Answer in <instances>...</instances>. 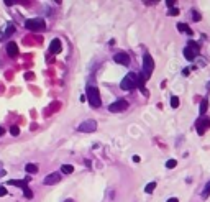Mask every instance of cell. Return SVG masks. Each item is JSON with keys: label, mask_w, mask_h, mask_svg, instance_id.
I'll return each mask as SVG.
<instances>
[{"label": "cell", "mask_w": 210, "mask_h": 202, "mask_svg": "<svg viewBox=\"0 0 210 202\" xmlns=\"http://www.w3.org/2000/svg\"><path fill=\"white\" fill-rule=\"evenodd\" d=\"M153 69H154V61L150 54L143 56V73H141V79L146 81L150 79V76L153 74Z\"/></svg>", "instance_id": "6da1fadb"}, {"label": "cell", "mask_w": 210, "mask_h": 202, "mask_svg": "<svg viewBox=\"0 0 210 202\" xmlns=\"http://www.w3.org/2000/svg\"><path fill=\"white\" fill-rule=\"evenodd\" d=\"M120 87L123 90H133L135 87H138V76L135 73H128L125 77H123Z\"/></svg>", "instance_id": "7a4b0ae2"}, {"label": "cell", "mask_w": 210, "mask_h": 202, "mask_svg": "<svg viewBox=\"0 0 210 202\" xmlns=\"http://www.w3.org/2000/svg\"><path fill=\"white\" fill-rule=\"evenodd\" d=\"M87 100L92 107H100L102 105V99H100L97 87H94V85H89L87 87Z\"/></svg>", "instance_id": "3957f363"}, {"label": "cell", "mask_w": 210, "mask_h": 202, "mask_svg": "<svg viewBox=\"0 0 210 202\" xmlns=\"http://www.w3.org/2000/svg\"><path fill=\"white\" fill-rule=\"evenodd\" d=\"M25 26L31 31H45L46 23L43 18H30V20L25 22Z\"/></svg>", "instance_id": "277c9868"}, {"label": "cell", "mask_w": 210, "mask_h": 202, "mask_svg": "<svg viewBox=\"0 0 210 202\" xmlns=\"http://www.w3.org/2000/svg\"><path fill=\"white\" fill-rule=\"evenodd\" d=\"M95 128H97V122L95 120H85V122H82L77 127V130L82 133H92L95 132Z\"/></svg>", "instance_id": "5b68a950"}, {"label": "cell", "mask_w": 210, "mask_h": 202, "mask_svg": "<svg viewBox=\"0 0 210 202\" xmlns=\"http://www.w3.org/2000/svg\"><path fill=\"white\" fill-rule=\"evenodd\" d=\"M108 109H110V112H113V113L123 112V110L128 109V102H126V100H123V99H122V100H117V102H113Z\"/></svg>", "instance_id": "8992f818"}, {"label": "cell", "mask_w": 210, "mask_h": 202, "mask_svg": "<svg viewBox=\"0 0 210 202\" xmlns=\"http://www.w3.org/2000/svg\"><path fill=\"white\" fill-rule=\"evenodd\" d=\"M113 61L118 62V64L128 66V64H130V56H128L126 53H117V54L113 56Z\"/></svg>", "instance_id": "52a82bcc"}, {"label": "cell", "mask_w": 210, "mask_h": 202, "mask_svg": "<svg viewBox=\"0 0 210 202\" xmlns=\"http://www.w3.org/2000/svg\"><path fill=\"white\" fill-rule=\"evenodd\" d=\"M210 127V118H202V120H199L197 122V132H199V135H204L205 132H207V128Z\"/></svg>", "instance_id": "ba28073f"}, {"label": "cell", "mask_w": 210, "mask_h": 202, "mask_svg": "<svg viewBox=\"0 0 210 202\" xmlns=\"http://www.w3.org/2000/svg\"><path fill=\"white\" fill-rule=\"evenodd\" d=\"M61 50H63V45H61V40H52L51 41V46H49V53L51 54H59Z\"/></svg>", "instance_id": "9c48e42d"}, {"label": "cell", "mask_w": 210, "mask_h": 202, "mask_svg": "<svg viewBox=\"0 0 210 202\" xmlns=\"http://www.w3.org/2000/svg\"><path fill=\"white\" fill-rule=\"evenodd\" d=\"M59 181H61V174H59V172H52V174L46 176V179H45V184L51 186V184H56V182H59Z\"/></svg>", "instance_id": "30bf717a"}, {"label": "cell", "mask_w": 210, "mask_h": 202, "mask_svg": "<svg viewBox=\"0 0 210 202\" xmlns=\"http://www.w3.org/2000/svg\"><path fill=\"white\" fill-rule=\"evenodd\" d=\"M7 53H8V56H12V57L18 56V45L15 41H10L7 45Z\"/></svg>", "instance_id": "8fae6325"}, {"label": "cell", "mask_w": 210, "mask_h": 202, "mask_svg": "<svg viewBox=\"0 0 210 202\" xmlns=\"http://www.w3.org/2000/svg\"><path fill=\"white\" fill-rule=\"evenodd\" d=\"M184 56H185V59H189V61H194V59H195V57H197L199 54H197V53H195V51H192V50H190L189 46H185V48H184Z\"/></svg>", "instance_id": "7c38bea8"}, {"label": "cell", "mask_w": 210, "mask_h": 202, "mask_svg": "<svg viewBox=\"0 0 210 202\" xmlns=\"http://www.w3.org/2000/svg\"><path fill=\"white\" fill-rule=\"evenodd\" d=\"M26 182L25 179H10L8 181V186H17V187H21V189H25L26 187Z\"/></svg>", "instance_id": "4fadbf2b"}, {"label": "cell", "mask_w": 210, "mask_h": 202, "mask_svg": "<svg viewBox=\"0 0 210 202\" xmlns=\"http://www.w3.org/2000/svg\"><path fill=\"white\" fill-rule=\"evenodd\" d=\"M25 171L28 172V174H36V172H38V166L35 164V163H28V164L25 166Z\"/></svg>", "instance_id": "5bb4252c"}, {"label": "cell", "mask_w": 210, "mask_h": 202, "mask_svg": "<svg viewBox=\"0 0 210 202\" xmlns=\"http://www.w3.org/2000/svg\"><path fill=\"white\" fill-rule=\"evenodd\" d=\"M61 172H64V174H71V172H74V166L63 164V166H61Z\"/></svg>", "instance_id": "9a60e30c"}, {"label": "cell", "mask_w": 210, "mask_h": 202, "mask_svg": "<svg viewBox=\"0 0 210 202\" xmlns=\"http://www.w3.org/2000/svg\"><path fill=\"white\" fill-rule=\"evenodd\" d=\"M177 28L181 31H184V33H187V35H192V30H190V28L185 25V23H177Z\"/></svg>", "instance_id": "2e32d148"}, {"label": "cell", "mask_w": 210, "mask_h": 202, "mask_svg": "<svg viewBox=\"0 0 210 202\" xmlns=\"http://www.w3.org/2000/svg\"><path fill=\"white\" fill-rule=\"evenodd\" d=\"M207 109H208V100L204 99L202 102H200V115H204L205 112H207Z\"/></svg>", "instance_id": "e0dca14e"}, {"label": "cell", "mask_w": 210, "mask_h": 202, "mask_svg": "<svg viewBox=\"0 0 210 202\" xmlns=\"http://www.w3.org/2000/svg\"><path fill=\"white\" fill-rule=\"evenodd\" d=\"M210 196V181L205 184V187H204V191H202V197L204 199H207V197Z\"/></svg>", "instance_id": "ac0fdd59"}, {"label": "cell", "mask_w": 210, "mask_h": 202, "mask_svg": "<svg viewBox=\"0 0 210 202\" xmlns=\"http://www.w3.org/2000/svg\"><path fill=\"white\" fill-rule=\"evenodd\" d=\"M189 48H190V50H192V51H195V53H197V54H199L200 48H199V45H197V43H195V41H189Z\"/></svg>", "instance_id": "d6986e66"}, {"label": "cell", "mask_w": 210, "mask_h": 202, "mask_svg": "<svg viewBox=\"0 0 210 202\" xmlns=\"http://www.w3.org/2000/svg\"><path fill=\"white\" fill-rule=\"evenodd\" d=\"M171 107H173V109H177V107H179V99L176 97V95H173V97H171Z\"/></svg>", "instance_id": "ffe728a7"}, {"label": "cell", "mask_w": 210, "mask_h": 202, "mask_svg": "<svg viewBox=\"0 0 210 202\" xmlns=\"http://www.w3.org/2000/svg\"><path fill=\"white\" fill-rule=\"evenodd\" d=\"M154 187H156V182H150L146 187H145V192H148V194H151L153 191H154Z\"/></svg>", "instance_id": "44dd1931"}, {"label": "cell", "mask_w": 210, "mask_h": 202, "mask_svg": "<svg viewBox=\"0 0 210 202\" xmlns=\"http://www.w3.org/2000/svg\"><path fill=\"white\" fill-rule=\"evenodd\" d=\"M10 133L13 135V137H18V135H20V128H18L17 125H13V127L10 128Z\"/></svg>", "instance_id": "7402d4cb"}, {"label": "cell", "mask_w": 210, "mask_h": 202, "mask_svg": "<svg viewBox=\"0 0 210 202\" xmlns=\"http://www.w3.org/2000/svg\"><path fill=\"white\" fill-rule=\"evenodd\" d=\"M176 164H177L176 160H169L168 163H166V168H168V169H173V168H176Z\"/></svg>", "instance_id": "603a6c76"}, {"label": "cell", "mask_w": 210, "mask_h": 202, "mask_svg": "<svg viewBox=\"0 0 210 202\" xmlns=\"http://www.w3.org/2000/svg\"><path fill=\"white\" fill-rule=\"evenodd\" d=\"M23 194H25L26 199H31V197H33V192L28 189V187H25V189H23Z\"/></svg>", "instance_id": "cb8c5ba5"}, {"label": "cell", "mask_w": 210, "mask_h": 202, "mask_svg": "<svg viewBox=\"0 0 210 202\" xmlns=\"http://www.w3.org/2000/svg\"><path fill=\"white\" fill-rule=\"evenodd\" d=\"M192 18H194V22H200V15H199V13L197 12H192Z\"/></svg>", "instance_id": "d4e9b609"}, {"label": "cell", "mask_w": 210, "mask_h": 202, "mask_svg": "<svg viewBox=\"0 0 210 202\" xmlns=\"http://www.w3.org/2000/svg\"><path fill=\"white\" fill-rule=\"evenodd\" d=\"M169 15H179V10H177V8H171V10H169Z\"/></svg>", "instance_id": "484cf974"}, {"label": "cell", "mask_w": 210, "mask_h": 202, "mask_svg": "<svg viewBox=\"0 0 210 202\" xmlns=\"http://www.w3.org/2000/svg\"><path fill=\"white\" fill-rule=\"evenodd\" d=\"M2 196H7V189L5 187H0V197Z\"/></svg>", "instance_id": "4316f807"}, {"label": "cell", "mask_w": 210, "mask_h": 202, "mask_svg": "<svg viewBox=\"0 0 210 202\" xmlns=\"http://www.w3.org/2000/svg\"><path fill=\"white\" fill-rule=\"evenodd\" d=\"M168 202H179L177 197H171V199H168Z\"/></svg>", "instance_id": "83f0119b"}, {"label": "cell", "mask_w": 210, "mask_h": 202, "mask_svg": "<svg viewBox=\"0 0 210 202\" xmlns=\"http://www.w3.org/2000/svg\"><path fill=\"white\" fill-rule=\"evenodd\" d=\"M166 3H168V7H174L176 2H174V0H169V2H166Z\"/></svg>", "instance_id": "f1b7e54d"}, {"label": "cell", "mask_w": 210, "mask_h": 202, "mask_svg": "<svg viewBox=\"0 0 210 202\" xmlns=\"http://www.w3.org/2000/svg\"><path fill=\"white\" fill-rule=\"evenodd\" d=\"M133 161H135V163H140V156H133Z\"/></svg>", "instance_id": "f546056e"}, {"label": "cell", "mask_w": 210, "mask_h": 202, "mask_svg": "<svg viewBox=\"0 0 210 202\" xmlns=\"http://www.w3.org/2000/svg\"><path fill=\"white\" fill-rule=\"evenodd\" d=\"M3 133H5V130H3V127H0V137H2Z\"/></svg>", "instance_id": "4dcf8cb0"}, {"label": "cell", "mask_w": 210, "mask_h": 202, "mask_svg": "<svg viewBox=\"0 0 210 202\" xmlns=\"http://www.w3.org/2000/svg\"><path fill=\"white\" fill-rule=\"evenodd\" d=\"M5 174H7L5 171H0V177H2V176H5Z\"/></svg>", "instance_id": "1f68e13d"}, {"label": "cell", "mask_w": 210, "mask_h": 202, "mask_svg": "<svg viewBox=\"0 0 210 202\" xmlns=\"http://www.w3.org/2000/svg\"><path fill=\"white\" fill-rule=\"evenodd\" d=\"M66 202H72V200H66Z\"/></svg>", "instance_id": "d6a6232c"}]
</instances>
